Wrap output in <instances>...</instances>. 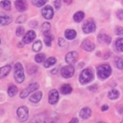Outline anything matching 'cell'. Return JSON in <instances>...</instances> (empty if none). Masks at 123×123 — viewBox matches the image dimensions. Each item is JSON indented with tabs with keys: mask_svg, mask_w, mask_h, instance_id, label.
Returning <instances> with one entry per match:
<instances>
[{
	"mask_svg": "<svg viewBox=\"0 0 123 123\" xmlns=\"http://www.w3.org/2000/svg\"><path fill=\"white\" fill-rule=\"evenodd\" d=\"M7 92L9 97H13L17 94L18 92V89L16 86L14 85H12L9 86L8 88Z\"/></svg>",
	"mask_w": 123,
	"mask_h": 123,
	"instance_id": "cell-23",
	"label": "cell"
},
{
	"mask_svg": "<svg viewBox=\"0 0 123 123\" xmlns=\"http://www.w3.org/2000/svg\"><path fill=\"white\" fill-rule=\"evenodd\" d=\"M59 94L56 89H52L49 91L48 94V102L51 105L56 104L59 101Z\"/></svg>",
	"mask_w": 123,
	"mask_h": 123,
	"instance_id": "cell-8",
	"label": "cell"
},
{
	"mask_svg": "<svg viewBox=\"0 0 123 123\" xmlns=\"http://www.w3.org/2000/svg\"><path fill=\"white\" fill-rule=\"evenodd\" d=\"M50 27L51 25L49 22H46L44 23L43 25H42V31H43V33H45L48 32L50 29Z\"/></svg>",
	"mask_w": 123,
	"mask_h": 123,
	"instance_id": "cell-30",
	"label": "cell"
},
{
	"mask_svg": "<svg viewBox=\"0 0 123 123\" xmlns=\"http://www.w3.org/2000/svg\"><path fill=\"white\" fill-rule=\"evenodd\" d=\"M78 53L76 51H71L68 52L65 56V61L66 62L72 65L74 64L78 59Z\"/></svg>",
	"mask_w": 123,
	"mask_h": 123,
	"instance_id": "cell-9",
	"label": "cell"
},
{
	"mask_svg": "<svg viewBox=\"0 0 123 123\" xmlns=\"http://www.w3.org/2000/svg\"><path fill=\"white\" fill-rule=\"evenodd\" d=\"M68 123H79V120L77 118H73Z\"/></svg>",
	"mask_w": 123,
	"mask_h": 123,
	"instance_id": "cell-39",
	"label": "cell"
},
{
	"mask_svg": "<svg viewBox=\"0 0 123 123\" xmlns=\"http://www.w3.org/2000/svg\"><path fill=\"white\" fill-rule=\"evenodd\" d=\"M1 6L4 9L9 11L11 9V3L8 1H3L1 2Z\"/></svg>",
	"mask_w": 123,
	"mask_h": 123,
	"instance_id": "cell-27",
	"label": "cell"
},
{
	"mask_svg": "<svg viewBox=\"0 0 123 123\" xmlns=\"http://www.w3.org/2000/svg\"><path fill=\"white\" fill-rule=\"evenodd\" d=\"M93 73L91 69L87 68L81 72L79 76L80 82L82 84L89 83L93 79Z\"/></svg>",
	"mask_w": 123,
	"mask_h": 123,
	"instance_id": "cell-3",
	"label": "cell"
},
{
	"mask_svg": "<svg viewBox=\"0 0 123 123\" xmlns=\"http://www.w3.org/2000/svg\"><path fill=\"white\" fill-rule=\"evenodd\" d=\"M91 115V110L90 108L86 107L83 108L80 112V116L84 120L89 118Z\"/></svg>",
	"mask_w": 123,
	"mask_h": 123,
	"instance_id": "cell-15",
	"label": "cell"
},
{
	"mask_svg": "<svg viewBox=\"0 0 123 123\" xmlns=\"http://www.w3.org/2000/svg\"><path fill=\"white\" fill-rule=\"evenodd\" d=\"M17 113L18 118L21 122H25L28 118V109L26 106L19 107L17 110Z\"/></svg>",
	"mask_w": 123,
	"mask_h": 123,
	"instance_id": "cell-6",
	"label": "cell"
},
{
	"mask_svg": "<svg viewBox=\"0 0 123 123\" xmlns=\"http://www.w3.org/2000/svg\"><path fill=\"white\" fill-rule=\"evenodd\" d=\"M38 88H39V84L37 83H33L31 84L28 87H27L26 89L23 90L21 92L20 97L22 99H24L27 97L29 94L31 92L37 89Z\"/></svg>",
	"mask_w": 123,
	"mask_h": 123,
	"instance_id": "cell-4",
	"label": "cell"
},
{
	"mask_svg": "<svg viewBox=\"0 0 123 123\" xmlns=\"http://www.w3.org/2000/svg\"><path fill=\"white\" fill-rule=\"evenodd\" d=\"M72 91V88L70 85L68 84H63L61 88V92L63 94L66 95L70 94Z\"/></svg>",
	"mask_w": 123,
	"mask_h": 123,
	"instance_id": "cell-19",
	"label": "cell"
},
{
	"mask_svg": "<svg viewBox=\"0 0 123 123\" xmlns=\"http://www.w3.org/2000/svg\"><path fill=\"white\" fill-rule=\"evenodd\" d=\"M46 58V55L44 53H38L35 56V60L38 63H41L44 61Z\"/></svg>",
	"mask_w": 123,
	"mask_h": 123,
	"instance_id": "cell-28",
	"label": "cell"
},
{
	"mask_svg": "<svg viewBox=\"0 0 123 123\" xmlns=\"http://www.w3.org/2000/svg\"><path fill=\"white\" fill-rule=\"evenodd\" d=\"M97 123H106L105 122H98Z\"/></svg>",
	"mask_w": 123,
	"mask_h": 123,
	"instance_id": "cell-41",
	"label": "cell"
},
{
	"mask_svg": "<svg viewBox=\"0 0 123 123\" xmlns=\"http://www.w3.org/2000/svg\"><path fill=\"white\" fill-rule=\"evenodd\" d=\"M55 6L56 9H59L61 6V2L60 1H56L55 2Z\"/></svg>",
	"mask_w": 123,
	"mask_h": 123,
	"instance_id": "cell-38",
	"label": "cell"
},
{
	"mask_svg": "<svg viewBox=\"0 0 123 123\" xmlns=\"http://www.w3.org/2000/svg\"><path fill=\"white\" fill-rule=\"evenodd\" d=\"M12 18L10 15H1V26H5L9 24L12 22Z\"/></svg>",
	"mask_w": 123,
	"mask_h": 123,
	"instance_id": "cell-18",
	"label": "cell"
},
{
	"mask_svg": "<svg viewBox=\"0 0 123 123\" xmlns=\"http://www.w3.org/2000/svg\"><path fill=\"white\" fill-rule=\"evenodd\" d=\"M119 95H120V93L118 91L117 89H113L109 92L108 97L110 99H115L119 97Z\"/></svg>",
	"mask_w": 123,
	"mask_h": 123,
	"instance_id": "cell-25",
	"label": "cell"
},
{
	"mask_svg": "<svg viewBox=\"0 0 123 123\" xmlns=\"http://www.w3.org/2000/svg\"><path fill=\"white\" fill-rule=\"evenodd\" d=\"M59 45L61 47H63L65 45V41L63 38H60L59 39Z\"/></svg>",
	"mask_w": 123,
	"mask_h": 123,
	"instance_id": "cell-37",
	"label": "cell"
},
{
	"mask_svg": "<svg viewBox=\"0 0 123 123\" xmlns=\"http://www.w3.org/2000/svg\"><path fill=\"white\" fill-rule=\"evenodd\" d=\"M42 98V92L41 91H37L32 94L29 98V101L31 102L37 103L40 101Z\"/></svg>",
	"mask_w": 123,
	"mask_h": 123,
	"instance_id": "cell-16",
	"label": "cell"
},
{
	"mask_svg": "<svg viewBox=\"0 0 123 123\" xmlns=\"http://www.w3.org/2000/svg\"><path fill=\"white\" fill-rule=\"evenodd\" d=\"M11 66L9 65L1 67V69H0V78L3 79L6 77L9 74V72L11 71Z\"/></svg>",
	"mask_w": 123,
	"mask_h": 123,
	"instance_id": "cell-17",
	"label": "cell"
},
{
	"mask_svg": "<svg viewBox=\"0 0 123 123\" xmlns=\"http://www.w3.org/2000/svg\"><path fill=\"white\" fill-rule=\"evenodd\" d=\"M45 37L44 38V41L46 45L48 47H50L51 45L52 41L54 39V37L52 34H50L48 32L44 33Z\"/></svg>",
	"mask_w": 123,
	"mask_h": 123,
	"instance_id": "cell-20",
	"label": "cell"
},
{
	"mask_svg": "<svg viewBox=\"0 0 123 123\" xmlns=\"http://www.w3.org/2000/svg\"><path fill=\"white\" fill-rule=\"evenodd\" d=\"M82 47L85 50L90 52L94 49L95 45L91 41L87 40L84 41L82 43Z\"/></svg>",
	"mask_w": 123,
	"mask_h": 123,
	"instance_id": "cell-12",
	"label": "cell"
},
{
	"mask_svg": "<svg viewBox=\"0 0 123 123\" xmlns=\"http://www.w3.org/2000/svg\"><path fill=\"white\" fill-rule=\"evenodd\" d=\"M42 48V43L41 41L37 40L34 43L32 46V49L34 51L38 52Z\"/></svg>",
	"mask_w": 123,
	"mask_h": 123,
	"instance_id": "cell-26",
	"label": "cell"
},
{
	"mask_svg": "<svg viewBox=\"0 0 123 123\" xmlns=\"http://www.w3.org/2000/svg\"><path fill=\"white\" fill-rule=\"evenodd\" d=\"M47 2L46 1L44 0H37V1H32L31 3L33 5L36 7H41L45 4Z\"/></svg>",
	"mask_w": 123,
	"mask_h": 123,
	"instance_id": "cell-32",
	"label": "cell"
},
{
	"mask_svg": "<svg viewBox=\"0 0 123 123\" xmlns=\"http://www.w3.org/2000/svg\"><path fill=\"white\" fill-rule=\"evenodd\" d=\"M85 14L83 11H78L76 12L74 15V19L75 22L80 23L81 22L84 18Z\"/></svg>",
	"mask_w": 123,
	"mask_h": 123,
	"instance_id": "cell-24",
	"label": "cell"
},
{
	"mask_svg": "<svg viewBox=\"0 0 123 123\" xmlns=\"http://www.w3.org/2000/svg\"><path fill=\"white\" fill-rule=\"evenodd\" d=\"M24 28L22 26H19L16 30V35L18 37H21L24 33Z\"/></svg>",
	"mask_w": 123,
	"mask_h": 123,
	"instance_id": "cell-34",
	"label": "cell"
},
{
	"mask_svg": "<svg viewBox=\"0 0 123 123\" xmlns=\"http://www.w3.org/2000/svg\"><path fill=\"white\" fill-rule=\"evenodd\" d=\"M120 123H123V121H122Z\"/></svg>",
	"mask_w": 123,
	"mask_h": 123,
	"instance_id": "cell-42",
	"label": "cell"
},
{
	"mask_svg": "<svg viewBox=\"0 0 123 123\" xmlns=\"http://www.w3.org/2000/svg\"><path fill=\"white\" fill-rule=\"evenodd\" d=\"M117 17L120 20H123V10L119 9L117 12Z\"/></svg>",
	"mask_w": 123,
	"mask_h": 123,
	"instance_id": "cell-35",
	"label": "cell"
},
{
	"mask_svg": "<svg viewBox=\"0 0 123 123\" xmlns=\"http://www.w3.org/2000/svg\"><path fill=\"white\" fill-rule=\"evenodd\" d=\"M26 20H27L26 15L22 14L16 20L17 21L16 23L20 24V23H24L25 22H26Z\"/></svg>",
	"mask_w": 123,
	"mask_h": 123,
	"instance_id": "cell-33",
	"label": "cell"
},
{
	"mask_svg": "<svg viewBox=\"0 0 123 123\" xmlns=\"http://www.w3.org/2000/svg\"><path fill=\"white\" fill-rule=\"evenodd\" d=\"M83 31L85 33H90L94 32L96 29L95 23L92 20H87L84 23L82 27Z\"/></svg>",
	"mask_w": 123,
	"mask_h": 123,
	"instance_id": "cell-7",
	"label": "cell"
},
{
	"mask_svg": "<svg viewBox=\"0 0 123 123\" xmlns=\"http://www.w3.org/2000/svg\"><path fill=\"white\" fill-rule=\"evenodd\" d=\"M98 41L103 44H109L111 42V38L110 36L105 34H100L98 36Z\"/></svg>",
	"mask_w": 123,
	"mask_h": 123,
	"instance_id": "cell-14",
	"label": "cell"
},
{
	"mask_svg": "<svg viewBox=\"0 0 123 123\" xmlns=\"http://www.w3.org/2000/svg\"><path fill=\"white\" fill-rule=\"evenodd\" d=\"M115 46L118 51H123V38L117 40L115 43Z\"/></svg>",
	"mask_w": 123,
	"mask_h": 123,
	"instance_id": "cell-29",
	"label": "cell"
},
{
	"mask_svg": "<svg viewBox=\"0 0 123 123\" xmlns=\"http://www.w3.org/2000/svg\"><path fill=\"white\" fill-rule=\"evenodd\" d=\"M122 4H123V1H122Z\"/></svg>",
	"mask_w": 123,
	"mask_h": 123,
	"instance_id": "cell-43",
	"label": "cell"
},
{
	"mask_svg": "<svg viewBox=\"0 0 123 123\" xmlns=\"http://www.w3.org/2000/svg\"><path fill=\"white\" fill-rule=\"evenodd\" d=\"M56 62V60L55 57H50L46 60L44 63V66L45 68H49L55 65Z\"/></svg>",
	"mask_w": 123,
	"mask_h": 123,
	"instance_id": "cell-22",
	"label": "cell"
},
{
	"mask_svg": "<svg viewBox=\"0 0 123 123\" xmlns=\"http://www.w3.org/2000/svg\"><path fill=\"white\" fill-rule=\"evenodd\" d=\"M61 73V75L64 78L68 79L71 78L74 74V68L72 65H67L62 68Z\"/></svg>",
	"mask_w": 123,
	"mask_h": 123,
	"instance_id": "cell-5",
	"label": "cell"
},
{
	"mask_svg": "<svg viewBox=\"0 0 123 123\" xmlns=\"http://www.w3.org/2000/svg\"><path fill=\"white\" fill-rule=\"evenodd\" d=\"M115 63L117 67L119 69H123V60L120 57H117L115 60Z\"/></svg>",
	"mask_w": 123,
	"mask_h": 123,
	"instance_id": "cell-31",
	"label": "cell"
},
{
	"mask_svg": "<svg viewBox=\"0 0 123 123\" xmlns=\"http://www.w3.org/2000/svg\"><path fill=\"white\" fill-rule=\"evenodd\" d=\"M14 78L18 83H22L24 81L25 75L22 65L20 63H17L14 68Z\"/></svg>",
	"mask_w": 123,
	"mask_h": 123,
	"instance_id": "cell-1",
	"label": "cell"
},
{
	"mask_svg": "<svg viewBox=\"0 0 123 123\" xmlns=\"http://www.w3.org/2000/svg\"><path fill=\"white\" fill-rule=\"evenodd\" d=\"M115 32L117 35H123V28L122 27H117L115 29Z\"/></svg>",
	"mask_w": 123,
	"mask_h": 123,
	"instance_id": "cell-36",
	"label": "cell"
},
{
	"mask_svg": "<svg viewBox=\"0 0 123 123\" xmlns=\"http://www.w3.org/2000/svg\"><path fill=\"white\" fill-rule=\"evenodd\" d=\"M36 37V33L33 30H30L23 38L22 41L25 44H30L34 41Z\"/></svg>",
	"mask_w": 123,
	"mask_h": 123,
	"instance_id": "cell-11",
	"label": "cell"
},
{
	"mask_svg": "<svg viewBox=\"0 0 123 123\" xmlns=\"http://www.w3.org/2000/svg\"><path fill=\"white\" fill-rule=\"evenodd\" d=\"M42 14L44 18L50 20L53 16L54 11L52 7L49 5L46 6L42 10Z\"/></svg>",
	"mask_w": 123,
	"mask_h": 123,
	"instance_id": "cell-10",
	"label": "cell"
},
{
	"mask_svg": "<svg viewBox=\"0 0 123 123\" xmlns=\"http://www.w3.org/2000/svg\"><path fill=\"white\" fill-rule=\"evenodd\" d=\"M111 74V68L109 65L103 64L100 65L97 68L98 76L101 79H106Z\"/></svg>",
	"mask_w": 123,
	"mask_h": 123,
	"instance_id": "cell-2",
	"label": "cell"
},
{
	"mask_svg": "<svg viewBox=\"0 0 123 123\" xmlns=\"http://www.w3.org/2000/svg\"><path fill=\"white\" fill-rule=\"evenodd\" d=\"M109 107L107 105H103L102 108H101V110L102 111H105L108 109Z\"/></svg>",
	"mask_w": 123,
	"mask_h": 123,
	"instance_id": "cell-40",
	"label": "cell"
},
{
	"mask_svg": "<svg viewBox=\"0 0 123 123\" xmlns=\"http://www.w3.org/2000/svg\"><path fill=\"white\" fill-rule=\"evenodd\" d=\"M15 5L17 9L20 12H24L27 9L28 5L26 1H17L15 2Z\"/></svg>",
	"mask_w": 123,
	"mask_h": 123,
	"instance_id": "cell-13",
	"label": "cell"
},
{
	"mask_svg": "<svg viewBox=\"0 0 123 123\" xmlns=\"http://www.w3.org/2000/svg\"><path fill=\"white\" fill-rule=\"evenodd\" d=\"M76 36V32L74 30L72 29H68L65 31V37L68 40H73Z\"/></svg>",
	"mask_w": 123,
	"mask_h": 123,
	"instance_id": "cell-21",
	"label": "cell"
}]
</instances>
